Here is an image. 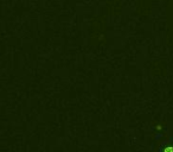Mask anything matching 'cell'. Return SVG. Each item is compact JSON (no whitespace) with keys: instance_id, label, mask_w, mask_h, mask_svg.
<instances>
[{"instance_id":"cell-1","label":"cell","mask_w":173,"mask_h":152,"mask_svg":"<svg viewBox=\"0 0 173 152\" xmlns=\"http://www.w3.org/2000/svg\"><path fill=\"white\" fill-rule=\"evenodd\" d=\"M164 152H173V148L172 146H170V148H167V149H165Z\"/></svg>"}]
</instances>
